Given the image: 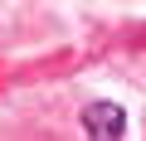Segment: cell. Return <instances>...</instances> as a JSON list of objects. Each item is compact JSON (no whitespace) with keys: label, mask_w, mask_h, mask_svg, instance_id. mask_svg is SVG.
<instances>
[{"label":"cell","mask_w":146,"mask_h":141,"mask_svg":"<svg viewBox=\"0 0 146 141\" xmlns=\"http://www.w3.org/2000/svg\"><path fill=\"white\" fill-rule=\"evenodd\" d=\"M78 126L93 141H117V136H127V112L117 102H88L83 117H78Z\"/></svg>","instance_id":"6da1fadb"}]
</instances>
